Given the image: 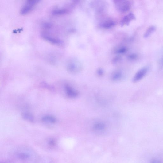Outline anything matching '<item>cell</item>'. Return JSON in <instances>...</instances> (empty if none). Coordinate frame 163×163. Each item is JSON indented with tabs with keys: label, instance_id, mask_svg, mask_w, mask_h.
I'll return each mask as SVG.
<instances>
[{
	"label": "cell",
	"instance_id": "6da1fadb",
	"mask_svg": "<svg viewBox=\"0 0 163 163\" xmlns=\"http://www.w3.org/2000/svg\"><path fill=\"white\" fill-rule=\"evenodd\" d=\"M15 157L25 163H33L37 160L36 153L27 147H21L17 148L14 151Z\"/></svg>",
	"mask_w": 163,
	"mask_h": 163
},
{
	"label": "cell",
	"instance_id": "7a4b0ae2",
	"mask_svg": "<svg viewBox=\"0 0 163 163\" xmlns=\"http://www.w3.org/2000/svg\"><path fill=\"white\" fill-rule=\"evenodd\" d=\"M39 0H29L25 2L21 7L20 13L22 15H25L31 12L39 3Z\"/></svg>",
	"mask_w": 163,
	"mask_h": 163
},
{
	"label": "cell",
	"instance_id": "3957f363",
	"mask_svg": "<svg viewBox=\"0 0 163 163\" xmlns=\"http://www.w3.org/2000/svg\"><path fill=\"white\" fill-rule=\"evenodd\" d=\"M81 68L80 63L76 59H70L67 62V69L69 73H75L78 72L80 71Z\"/></svg>",
	"mask_w": 163,
	"mask_h": 163
},
{
	"label": "cell",
	"instance_id": "277c9868",
	"mask_svg": "<svg viewBox=\"0 0 163 163\" xmlns=\"http://www.w3.org/2000/svg\"><path fill=\"white\" fill-rule=\"evenodd\" d=\"M41 36L44 40L54 45L60 46L63 44V41L60 39L52 36L46 32H42Z\"/></svg>",
	"mask_w": 163,
	"mask_h": 163
},
{
	"label": "cell",
	"instance_id": "5b68a950",
	"mask_svg": "<svg viewBox=\"0 0 163 163\" xmlns=\"http://www.w3.org/2000/svg\"><path fill=\"white\" fill-rule=\"evenodd\" d=\"M115 3L118 10L124 13L129 11L131 7V3L128 1H118Z\"/></svg>",
	"mask_w": 163,
	"mask_h": 163
},
{
	"label": "cell",
	"instance_id": "8992f818",
	"mask_svg": "<svg viewBox=\"0 0 163 163\" xmlns=\"http://www.w3.org/2000/svg\"><path fill=\"white\" fill-rule=\"evenodd\" d=\"M149 70L148 67L145 66L141 68L137 72L134 77L133 81L134 82H137L142 79L148 73Z\"/></svg>",
	"mask_w": 163,
	"mask_h": 163
},
{
	"label": "cell",
	"instance_id": "52a82bcc",
	"mask_svg": "<svg viewBox=\"0 0 163 163\" xmlns=\"http://www.w3.org/2000/svg\"><path fill=\"white\" fill-rule=\"evenodd\" d=\"M65 90L67 95L71 98H75L78 96V91L73 88L70 86L66 84L65 86Z\"/></svg>",
	"mask_w": 163,
	"mask_h": 163
},
{
	"label": "cell",
	"instance_id": "ba28073f",
	"mask_svg": "<svg viewBox=\"0 0 163 163\" xmlns=\"http://www.w3.org/2000/svg\"><path fill=\"white\" fill-rule=\"evenodd\" d=\"M69 11L66 7H56L52 10V14L54 16H61L68 13Z\"/></svg>",
	"mask_w": 163,
	"mask_h": 163
},
{
	"label": "cell",
	"instance_id": "9c48e42d",
	"mask_svg": "<svg viewBox=\"0 0 163 163\" xmlns=\"http://www.w3.org/2000/svg\"><path fill=\"white\" fill-rule=\"evenodd\" d=\"M135 17L133 13H130L127 15L124 16L121 22V25L122 26L125 25H128L131 21L134 20Z\"/></svg>",
	"mask_w": 163,
	"mask_h": 163
},
{
	"label": "cell",
	"instance_id": "30bf717a",
	"mask_svg": "<svg viewBox=\"0 0 163 163\" xmlns=\"http://www.w3.org/2000/svg\"><path fill=\"white\" fill-rule=\"evenodd\" d=\"M156 28L154 25H151L147 29L144 35V37L147 38L149 37L156 31Z\"/></svg>",
	"mask_w": 163,
	"mask_h": 163
},
{
	"label": "cell",
	"instance_id": "8fae6325",
	"mask_svg": "<svg viewBox=\"0 0 163 163\" xmlns=\"http://www.w3.org/2000/svg\"><path fill=\"white\" fill-rule=\"evenodd\" d=\"M106 128V125L102 122H98L94 124L93 130L96 131H101L104 130Z\"/></svg>",
	"mask_w": 163,
	"mask_h": 163
},
{
	"label": "cell",
	"instance_id": "7c38bea8",
	"mask_svg": "<svg viewBox=\"0 0 163 163\" xmlns=\"http://www.w3.org/2000/svg\"><path fill=\"white\" fill-rule=\"evenodd\" d=\"M123 76V74L121 71H118L114 72L111 76V79L114 81L121 80Z\"/></svg>",
	"mask_w": 163,
	"mask_h": 163
},
{
	"label": "cell",
	"instance_id": "4fadbf2b",
	"mask_svg": "<svg viewBox=\"0 0 163 163\" xmlns=\"http://www.w3.org/2000/svg\"><path fill=\"white\" fill-rule=\"evenodd\" d=\"M42 121L44 122L55 123L56 122V118L54 117L47 115L43 117L42 118Z\"/></svg>",
	"mask_w": 163,
	"mask_h": 163
},
{
	"label": "cell",
	"instance_id": "5bb4252c",
	"mask_svg": "<svg viewBox=\"0 0 163 163\" xmlns=\"http://www.w3.org/2000/svg\"><path fill=\"white\" fill-rule=\"evenodd\" d=\"M116 23L114 21L109 20L102 23V26L105 29H109L114 27Z\"/></svg>",
	"mask_w": 163,
	"mask_h": 163
},
{
	"label": "cell",
	"instance_id": "9a60e30c",
	"mask_svg": "<svg viewBox=\"0 0 163 163\" xmlns=\"http://www.w3.org/2000/svg\"><path fill=\"white\" fill-rule=\"evenodd\" d=\"M22 117L25 120L30 122L34 121V118L31 114L28 113H24L22 114Z\"/></svg>",
	"mask_w": 163,
	"mask_h": 163
},
{
	"label": "cell",
	"instance_id": "2e32d148",
	"mask_svg": "<svg viewBox=\"0 0 163 163\" xmlns=\"http://www.w3.org/2000/svg\"><path fill=\"white\" fill-rule=\"evenodd\" d=\"M127 51V49L125 47H122L118 49L116 53L118 54H122L126 53Z\"/></svg>",
	"mask_w": 163,
	"mask_h": 163
},
{
	"label": "cell",
	"instance_id": "e0dca14e",
	"mask_svg": "<svg viewBox=\"0 0 163 163\" xmlns=\"http://www.w3.org/2000/svg\"><path fill=\"white\" fill-rule=\"evenodd\" d=\"M128 57L130 60H134L138 58V56L136 54L133 53L129 55Z\"/></svg>",
	"mask_w": 163,
	"mask_h": 163
},
{
	"label": "cell",
	"instance_id": "ac0fdd59",
	"mask_svg": "<svg viewBox=\"0 0 163 163\" xmlns=\"http://www.w3.org/2000/svg\"><path fill=\"white\" fill-rule=\"evenodd\" d=\"M150 163H163L162 161L158 159H154L151 160Z\"/></svg>",
	"mask_w": 163,
	"mask_h": 163
},
{
	"label": "cell",
	"instance_id": "d6986e66",
	"mask_svg": "<svg viewBox=\"0 0 163 163\" xmlns=\"http://www.w3.org/2000/svg\"><path fill=\"white\" fill-rule=\"evenodd\" d=\"M49 145L51 146H54L56 144L55 141L53 139H50L48 142Z\"/></svg>",
	"mask_w": 163,
	"mask_h": 163
},
{
	"label": "cell",
	"instance_id": "ffe728a7",
	"mask_svg": "<svg viewBox=\"0 0 163 163\" xmlns=\"http://www.w3.org/2000/svg\"><path fill=\"white\" fill-rule=\"evenodd\" d=\"M97 73L99 76H101L103 74L104 72L101 68H99L97 71Z\"/></svg>",
	"mask_w": 163,
	"mask_h": 163
},
{
	"label": "cell",
	"instance_id": "44dd1931",
	"mask_svg": "<svg viewBox=\"0 0 163 163\" xmlns=\"http://www.w3.org/2000/svg\"><path fill=\"white\" fill-rule=\"evenodd\" d=\"M159 64L161 67H163V55L160 59Z\"/></svg>",
	"mask_w": 163,
	"mask_h": 163
},
{
	"label": "cell",
	"instance_id": "7402d4cb",
	"mask_svg": "<svg viewBox=\"0 0 163 163\" xmlns=\"http://www.w3.org/2000/svg\"><path fill=\"white\" fill-rule=\"evenodd\" d=\"M121 59L119 57H116L114 59V60L113 62L114 63H116L119 60Z\"/></svg>",
	"mask_w": 163,
	"mask_h": 163
}]
</instances>
